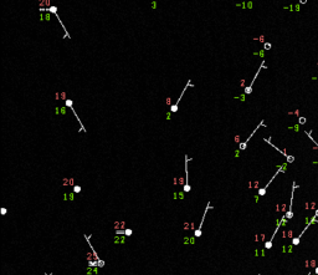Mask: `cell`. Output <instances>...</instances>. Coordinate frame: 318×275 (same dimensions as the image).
<instances>
[{"mask_svg":"<svg viewBox=\"0 0 318 275\" xmlns=\"http://www.w3.org/2000/svg\"><path fill=\"white\" fill-rule=\"evenodd\" d=\"M262 126H263V127H266V125H265V121H263V120L261 121V122H260V123H258V125H257V127H256V128H255L254 131H252V133H251V135H250V136H249L247 138H246V139L244 141V142H241V143H240V144H239V150H240V151H245V150H246V147H247V143H249V141H250V139L252 138V136H254V135H255V133L257 132V130H258V128H260V127H262Z\"/></svg>","mask_w":318,"mask_h":275,"instance_id":"8992f818","label":"cell"},{"mask_svg":"<svg viewBox=\"0 0 318 275\" xmlns=\"http://www.w3.org/2000/svg\"><path fill=\"white\" fill-rule=\"evenodd\" d=\"M257 275H260V274H257Z\"/></svg>","mask_w":318,"mask_h":275,"instance_id":"ffe728a7","label":"cell"},{"mask_svg":"<svg viewBox=\"0 0 318 275\" xmlns=\"http://www.w3.org/2000/svg\"><path fill=\"white\" fill-rule=\"evenodd\" d=\"M193 86H194V85H191V80H188L186 85H185V87H184V90H183V92H181V93L179 95V97H178L177 102H175V104H174L173 106H170V112H172V113L178 112V110H179V102L181 101V98H183V95L185 93V91L188 90V88H189V87H193Z\"/></svg>","mask_w":318,"mask_h":275,"instance_id":"7a4b0ae2","label":"cell"},{"mask_svg":"<svg viewBox=\"0 0 318 275\" xmlns=\"http://www.w3.org/2000/svg\"><path fill=\"white\" fill-rule=\"evenodd\" d=\"M40 11H49V12H52V14L57 18V20L60 21V25L62 26V29H63V31H65V34H66V37L67 39H71V36L68 35V31H67V29L65 28V25H63V23H62V20L60 19V16L57 15V6H50V8H46V9H44V8H40Z\"/></svg>","mask_w":318,"mask_h":275,"instance_id":"6da1fadb","label":"cell"},{"mask_svg":"<svg viewBox=\"0 0 318 275\" xmlns=\"http://www.w3.org/2000/svg\"><path fill=\"white\" fill-rule=\"evenodd\" d=\"M124 233H126V235H129V236H131V235H132V230H131V229H126V230H124Z\"/></svg>","mask_w":318,"mask_h":275,"instance_id":"9a60e30c","label":"cell"},{"mask_svg":"<svg viewBox=\"0 0 318 275\" xmlns=\"http://www.w3.org/2000/svg\"><path fill=\"white\" fill-rule=\"evenodd\" d=\"M73 190H75V193H79V192H81V187H79V185H75Z\"/></svg>","mask_w":318,"mask_h":275,"instance_id":"5bb4252c","label":"cell"},{"mask_svg":"<svg viewBox=\"0 0 318 275\" xmlns=\"http://www.w3.org/2000/svg\"><path fill=\"white\" fill-rule=\"evenodd\" d=\"M306 122H307V118L306 117H302V116L298 117V123H300V125H304Z\"/></svg>","mask_w":318,"mask_h":275,"instance_id":"7c38bea8","label":"cell"},{"mask_svg":"<svg viewBox=\"0 0 318 275\" xmlns=\"http://www.w3.org/2000/svg\"><path fill=\"white\" fill-rule=\"evenodd\" d=\"M267 66L265 65V60H262V62H261V65H260V67H258V70H257V72H256V75H255V77L252 79V81H251V84L249 85V86H246L245 87V90H244V92H245V95H250L251 92H252V87H254V84H255V81H256V79H257V76L260 75V71L262 69H266Z\"/></svg>","mask_w":318,"mask_h":275,"instance_id":"52a82bcc","label":"cell"},{"mask_svg":"<svg viewBox=\"0 0 318 275\" xmlns=\"http://www.w3.org/2000/svg\"><path fill=\"white\" fill-rule=\"evenodd\" d=\"M65 105H66V106H67V107L70 108V110L72 111V113L75 115L76 120H77V121H79V122H80V126H81V132H86V128H85V127H83V125H82V121H81V118L79 117V115L76 113V111L73 110V106H72V100H68V98H66V100H65Z\"/></svg>","mask_w":318,"mask_h":275,"instance_id":"9c48e42d","label":"cell"},{"mask_svg":"<svg viewBox=\"0 0 318 275\" xmlns=\"http://www.w3.org/2000/svg\"><path fill=\"white\" fill-rule=\"evenodd\" d=\"M1 213H3V215H5V213H6V209L5 208H1Z\"/></svg>","mask_w":318,"mask_h":275,"instance_id":"2e32d148","label":"cell"},{"mask_svg":"<svg viewBox=\"0 0 318 275\" xmlns=\"http://www.w3.org/2000/svg\"><path fill=\"white\" fill-rule=\"evenodd\" d=\"M314 274H316V275H318V266L316 268V270H314Z\"/></svg>","mask_w":318,"mask_h":275,"instance_id":"e0dca14e","label":"cell"},{"mask_svg":"<svg viewBox=\"0 0 318 275\" xmlns=\"http://www.w3.org/2000/svg\"><path fill=\"white\" fill-rule=\"evenodd\" d=\"M191 161V158L188 157V155H185V184L183 187V190L185 193H189L191 190V187L189 184V171H188V166H189V162Z\"/></svg>","mask_w":318,"mask_h":275,"instance_id":"277c9868","label":"cell"},{"mask_svg":"<svg viewBox=\"0 0 318 275\" xmlns=\"http://www.w3.org/2000/svg\"><path fill=\"white\" fill-rule=\"evenodd\" d=\"M298 188V184H296V182H293V184H292V193H291V202H290V207H288V210H287V213L285 214L286 215V219L290 220L293 218V194H295V190Z\"/></svg>","mask_w":318,"mask_h":275,"instance_id":"3957f363","label":"cell"},{"mask_svg":"<svg viewBox=\"0 0 318 275\" xmlns=\"http://www.w3.org/2000/svg\"><path fill=\"white\" fill-rule=\"evenodd\" d=\"M304 133H306V135L308 136V138H309V139H311V141H312V142H313V143H314V144H316V146L318 147V143H317V142H316V141L313 139V137H312V135H311V132H309V131H306V132H304Z\"/></svg>","mask_w":318,"mask_h":275,"instance_id":"8fae6325","label":"cell"},{"mask_svg":"<svg viewBox=\"0 0 318 275\" xmlns=\"http://www.w3.org/2000/svg\"><path fill=\"white\" fill-rule=\"evenodd\" d=\"M314 215H316L317 218H318V208H317V210H316V214H314Z\"/></svg>","mask_w":318,"mask_h":275,"instance_id":"ac0fdd59","label":"cell"},{"mask_svg":"<svg viewBox=\"0 0 318 275\" xmlns=\"http://www.w3.org/2000/svg\"><path fill=\"white\" fill-rule=\"evenodd\" d=\"M209 209H211V206H210V202H207L206 208H205V212H204L203 218H202V222H200V224H199V228L195 230V232H194V235H195L196 238L202 235V227H203V223H204V219H205V215H206V213H207V210H209Z\"/></svg>","mask_w":318,"mask_h":275,"instance_id":"30bf717a","label":"cell"},{"mask_svg":"<svg viewBox=\"0 0 318 275\" xmlns=\"http://www.w3.org/2000/svg\"><path fill=\"white\" fill-rule=\"evenodd\" d=\"M307 275H311V273H308V274H307Z\"/></svg>","mask_w":318,"mask_h":275,"instance_id":"d6986e66","label":"cell"},{"mask_svg":"<svg viewBox=\"0 0 318 275\" xmlns=\"http://www.w3.org/2000/svg\"><path fill=\"white\" fill-rule=\"evenodd\" d=\"M283 171H285V168H283V166H281V167H278V169H277V172H276V173L274 174V177H272V178H271V179L269 181V183H267V184H266V185H265V187H263V188H260V189H258V195H261V197H262V195H265V194H266V190H267V188H269V185H270V184H271L272 182H274V179H275V178L277 177V174H280V173H281V172H283Z\"/></svg>","mask_w":318,"mask_h":275,"instance_id":"ba28073f","label":"cell"},{"mask_svg":"<svg viewBox=\"0 0 318 275\" xmlns=\"http://www.w3.org/2000/svg\"><path fill=\"white\" fill-rule=\"evenodd\" d=\"M271 47H272V45H271L270 42H265V44H263V49H265V50H270Z\"/></svg>","mask_w":318,"mask_h":275,"instance_id":"4fadbf2b","label":"cell"},{"mask_svg":"<svg viewBox=\"0 0 318 275\" xmlns=\"http://www.w3.org/2000/svg\"><path fill=\"white\" fill-rule=\"evenodd\" d=\"M263 141H265V142H266V143H269V144H270L271 147H274V148H275L276 151H278V152H280V153H281V155H283V157H285V158H286V161H287V163H293V162H295V157H293V156H291V155H287V153H286V152H285V151H281L280 148H278V147H276V146H275L274 143H272V142H271V137H269V138H263Z\"/></svg>","mask_w":318,"mask_h":275,"instance_id":"5b68a950","label":"cell"}]
</instances>
